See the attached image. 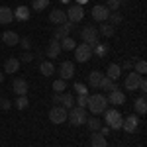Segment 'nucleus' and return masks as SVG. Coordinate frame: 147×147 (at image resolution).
Returning <instances> with one entry per match:
<instances>
[{
  "label": "nucleus",
  "mask_w": 147,
  "mask_h": 147,
  "mask_svg": "<svg viewBox=\"0 0 147 147\" xmlns=\"http://www.w3.org/2000/svg\"><path fill=\"white\" fill-rule=\"evenodd\" d=\"M86 108H88L92 114H104V110L108 108L106 94H102V92L90 94V96H88V102H86Z\"/></svg>",
  "instance_id": "nucleus-1"
},
{
  "label": "nucleus",
  "mask_w": 147,
  "mask_h": 147,
  "mask_svg": "<svg viewBox=\"0 0 147 147\" xmlns=\"http://www.w3.org/2000/svg\"><path fill=\"white\" fill-rule=\"evenodd\" d=\"M122 122H124V118H122L120 110H116V108H106L104 110V124L110 129H122Z\"/></svg>",
  "instance_id": "nucleus-2"
},
{
  "label": "nucleus",
  "mask_w": 147,
  "mask_h": 147,
  "mask_svg": "<svg viewBox=\"0 0 147 147\" xmlns=\"http://www.w3.org/2000/svg\"><path fill=\"white\" fill-rule=\"evenodd\" d=\"M80 37H82V43L94 47L96 43H98V37H100L98 28H94V26H84V28L80 30Z\"/></svg>",
  "instance_id": "nucleus-3"
},
{
  "label": "nucleus",
  "mask_w": 147,
  "mask_h": 147,
  "mask_svg": "<svg viewBox=\"0 0 147 147\" xmlns=\"http://www.w3.org/2000/svg\"><path fill=\"white\" fill-rule=\"evenodd\" d=\"M86 108H71L67 112V120H69V124L71 125H82L84 122H86Z\"/></svg>",
  "instance_id": "nucleus-4"
},
{
  "label": "nucleus",
  "mask_w": 147,
  "mask_h": 147,
  "mask_svg": "<svg viewBox=\"0 0 147 147\" xmlns=\"http://www.w3.org/2000/svg\"><path fill=\"white\" fill-rule=\"evenodd\" d=\"M65 14H67V22L79 24L80 20L84 18V8H82L80 4H71L69 10H65Z\"/></svg>",
  "instance_id": "nucleus-5"
},
{
  "label": "nucleus",
  "mask_w": 147,
  "mask_h": 147,
  "mask_svg": "<svg viewBox=\"0 0 147 147\" xmlns=\"http://www.w3.org/2000/svg\"><path fill=\"white\" fill-rule=\"evenodd\" d=\"M67 108H63V106H53L51 110H49V122H53L55 125L63 124V122H67Z\"/></svg>",
  "instance_id": "nucleus-6"
},
{
  "label": "nucleus",
  "mask_w": 147,
  "mask_h": 147,
  "mask_svg": "<svg viewBox=\"0 0 147 147\" xmlns=\"http://www.w3.org/2000/svg\"><path fill=\"white\" fill-rule=\"evenodd\" d=\"M92 57V47L86 45V43H79V45L75 47V59H77V63H86V61H90Z\"/></svg>",
  "instance_id": "nucleus-7"
},
{
  "label": "nucleus",
  "mask_w": 147,
  "mask_h": 147,
  "mask_svg": "<svg viewBox=\"0 0 147 147\" xmlns=\"http://www.w3.org/2000/svg\"><path fill=\"white\" fill-rule=\"evenodd\" d=\"M73 30H75V24H71V22H65L63 26H57V28H55V32H53V39L61 41V39L69 37Z\"/></svg>",
  "instance_id": "nucleus-8"
},
{
  "label": "nucleus",
  "mask_w": 147,
  "mask_h": 147,
  "mask_svg": "<svg viewBox=\"0 0 147 147\" xmlns=\"http://www.w3.org/2000/svg\"><path fill=\"white\" fill-rule=\"evenodd\" d=\"M75 77V63L73 61H63L59 65V79L63 80H69Z\"/></svg>",
  "instance_id": "nucleus-9"
},
{
  "label": "nucleus",
  "mask_w": 147,
  "mask_h": 147,
  "mask_svg": "<svg viewBox=\"0 0 147 147\" xmlns=\"http://www.w3.org/2000/svg\"><path fill=\"white\" fill-rule=\"evenodd\" d=\"M139 80H141V75H137L136 71H129V73L125 75V80H124L125 90L136 92V90H137V86H139Z\"/></svg>",
  "instance_id": "nucleus-10"
},
{
  "label": "nucleus",
  "mask_w": 147,
  "mask_h": 147,
  "mask_svg": "<svg viewBox=\"0 0 147 147\" xmlns=\"http://www.w3.org/2000/svg\"><path fill=\"white\" fill-rule=\"evenodd\" d=\"M90 16L96 20V22H106L108 20V16H110V10L104 6V4H96V6H92V10H90Z\"/></svg>",
  "instance_id": "nucleus-11"
},
{
  "label": "nucleus",
  "mask_w": 147,
  "mask_h": 147,
  "mask_svg": "<svg viewBox=\"0 0 147 147\" xmlns=\"http://www.w3.org/2000/svg\"><path fill=\"white\" fill-rule=\"evenodd\" d=\"M106 100H108V104H112V106H122L125 102V92L120 90V88H114V90L108 92Z\"/></svg>",
  "instance_id": "nucleus-12"
},
{
  "label": "nucleus",
  "mask_w": 147,
  "mask_h": 147,
  "mask_svg": "<svg viewBox=\"0 0 147 147\" xmlns=\"http://www.w3.org/2000/svg\"><path fill=\"white\" fill-rule=\"evenodd\" d=\"M28 88H30V84H28V80L22 79V77L14 79V82H12V90L16 92L18 96H28Z\"/></svg>",
  "instance_id": "nucleus-13"
},
{
  "label": "nucleus",
  "mask_w": 147,
  "mask_h": 147,
  "mask_svg": "<svg viewBox=\"0 0 147 147\" xmlns=\"http://www.w3.org/2000/svg\"><path fill=\"white\" fill-rule=\"evenodd\" d=\"M137 125H139V118H137L136 114H131V116L124 118V122H122V129L127 131V134H134V131L137 129Z\"/></svg>",
  "instance_id": "nucleus-14"
},
{
  "label": "nucleus",
  "mask_w": 147,
  "mask_h": 147,
  "mask_svg": "<svg viewBox=\"0 0 147 147\" xmlns=\"http://www.w3.org/2000/svg\"><path fill=\"white\" fill-rule=\"evenodd\" d=\"M49 22L57 24V26H63V24L67 22V14H65V10H61V8H53V10L49 12Z\"/></svg>",
  "instance_id": "nucleus-15"
},
{
  "label": "nucleus",
  "mask_w": 147,
  "mask_h": 147,
  "mask_svg": "<svg viewBox=\"0 0 147 147\" xmlns=\"http://www.w3.org/2000/svg\"><path fill=\"white\" fill-rule=\"evenodd\" d=\"M18 69H20V59L18 57H8L4 61V73L14 75V73H18Z\"/></svg>",
  "instance_id": "nucleus-16"
},
{
  "label": "nucleus",
  "mask_w": 147,
  "mask_h": 147,
  "mask_svg": "<svg viewBox=\"0 0 147 147\" xmlns=\"http://www.w3.org/2000/svg\"><path fill=\"white\" fill-rule=\"evenodd\" d=\"M61 51H63V49H61V43H59L57 39H51V41L47 43L45 53H47V57H49V59H57Z\"/></svg>",
  "instance_id": "nucleus-17"
},
{
  "label": "nucleus",
  "mask_w": 147,
  "mask_h": 147,
  "mask_svg": "<svg viewBox=\"0 0 147 147\" xmlns=\"http://www.w3.org/2000/svg\"><path fill=\"white\" fill-rule=\"evenodd\" d=\"M2 41L6 43L8 47H14L20 43V35L16 34V32H10V30H6L4 34H2Z\"/></svg>",
  "instance_id": "nucleus-18"
},
{
  "label": "nucleus",
  "mask_w": 147,
  "mask_h": 147,
  "mask_svg": "<svg viewBox=\"0 0 147 147\" xmlns=\"http://www.w3.org/2000/svg\"><path fill=\"white\" fill-rule=\"evenodd\" d=\"M30 8L28 6H18L16 10H14V20H18V22H28L30 20Z\"/></svg>",
  "instance_id": "nucleus-19"
},
{
  "label": "nucleus",
  "mask_w": 147,
  "mask_h": 147,
  "mask_svg": "<svg viewBox=\"0 0 147 147\" xmlns=\"http://www.w3.org/2000/svg\"><path fill=\"white\" fill-rule=\"evenodd\" d=\"M12 20H14V10L8 8V6H0V24L6 26V24H10Z\"/></svg>",
  "instance_id": "nucleus-20"
},
{
  "label": "nucleus",
  "mask_w": 147,
  "mask_h": 147,
  "mask_svg": "<svg viewBox=\"0 0 147 147\" xmlns=\"http://www.w3.org/2000/svg\"><path fill=\"white\" fill-rule=\"evenodd\" d=\"M39 73L43 75V77H51L53 73H55V65H53V61H41L39 63Z\"/></svg>",
  "instance_id": "nucleus-21"
},
{
  "label": "nucleus",
  "mask_w": 147,
  "mask_h": 147,
  "mask_svg": "<svg viewBox=\"0 0 147 147\" xmlns=\"http://www.w3.org/2000/svg\"><path fill=\"white\" fill-rule=\"evenodd\" d=\"M120 75H122V67H120L118 63H110L108 69H106V77L116 80V79H120Z\"/></svg>",
  "instance_id": "nucleus-22"
},
{
  "label": "nucleus",
  "mask_w": 147,
  "mask_h": 147,
  "mask_svg": "<svg viewBox=\"0 0 147 147\" xmlns=\"http://www.w3.org/2000/svg\"><path fill=\"white\" fill-rule=\"evenodd\" d=\"M90 145H92V147H108V143H106V137L102 136L100 131H92V136H90Z\"/></svg>",
  "instance_id": "nucleus-23"
},
{
  "label": "nucleus",
  "mask_w": 147,
  "mask_h": 147,
  "mask_svg": "<svg viewBox=\"0 0 147 147\" xmlns=\"http://www.w3.org/2000/svg\"><path fill=\"white\" fill-rule=\"evenodd\" d=\"M98 34L104 35V37H114V34H116V28H114L112 24H108V22H102L100 26H98Z\"/></svg>",
  "instance_id": "nucleus-24"
},
{
  "label": "nucleus",
  "mask_w": 147,
  "mask_h": 147,
  "mask_svg": "<svg viewBox=\"0 0 147 147\" xmlns=\"http://www.w3.org/2000/svg\"><path fill=\"white\" fill-rule=\"evenodd\" d=\"M102 77H104V75H102L100 71H92V73H88V84H90V88H94V90H96V88L100 86Z\"/></svg>",
  "instance_id": "nucleus-25"
},
{
  "label": "nucleus",
  "mask_w": 147,
  "mask_h": 147,
  "mask_svg": "<svg viewBox=\"0 0 147 147\" xmlns=\"http://www.w3.org/2000/svg\"><path fill=\"white\" fill-rule=\"evenodd\" d=\"M61 106L67 108V110H71V108L75 106V96H73L71 92H61Z\"/></svg>",
  "instance_id": "nucleus-26"
},
{
  "label": "nucleus",
  "mask_w": 147,
  "mask_h": 147,
  "mask_svg": "<svg viewBox=\"0 0 147 147\" xmlns=\"http://www.w3.org/2000/svg\"><path fill=\"white\" fill-rule=\"evenodd\" d=\"M100 90H106V92H110V90H114L116 88V80H112V79H108L106 75L102 77V80H100V86H98Z\"/></svg>",
  "instance_id": "nucleus-27"
},
{
  "label": "nucleus",
  "mask_w": 147,
  "mask_h": 147,
  "mask_svg": "<svg viewBox=\"0 0 147 147\" xmlns=\"http://www.w3.org/2000/svg\"><path fill=\"white\" fill-rule=\"evenodd\" d=\"M134 106H136V112H137V114H145V112H147V100H145V96H139V98H136Z\"/></svg>",
  "instance_id": "nucleus-28"
},
{
  "label": "nucleus",
  "mask_w": 147,
  "mask_h": 147,
  "mask_svg": "<svg viewBox=\"0 0 147 147\" xmlns=\"http://www.w3.org/2000/svg\"><path fill=\"white\" fill-rule=\"evenodd\" d=\"M106 22H108V24H112L114 28H116L118 24H122V22H124V16H122V14H120L118 10H116V12H110V16H108V20H106Z\"/></svg>",
  "instance_id": "nucleus-29"
},
{
  "label": "nucleus",
  "mask_w": 147,
  "mask_h": 147,
  "mask_svg": "<svg viewBox=\"0 0 147 147\" xmlns=\"http://www.w3.org/2000/svg\"><path fill=\"white\" fill-rule=\"evenodd\" d=\"M59 43H61V49H63V51H73V49L77 47V43H75V39H73L71 35H69V37H65V39H61Z\"/></svg>",
  "instance_id": "nucleus-30"
},
{
  "label": "nucleus",
  "mask_w": 147,
  "mask_h": 147,
  "mask_svg": "<svg viewBox=\"0 0 147 147\" xmlns=\"http://www.w3.org/2000/svg\"><path fill=\"white\" fill-rule=\"evenodd\" d=\"M84 124L88 125V129H90V131H98V129H100V125H102V122L96 118V116H92V118H86V122H84Z\"/></svg>",
  "instance_id": "nucleus-31"
},
{
  "label": "nucleus",
  "mask_w": 147,
  "mask_h": 147,
  "mask_svg": "<svg viewBox=\"0 0 147 147\" xmlns=\"http://www.w3.org/2000/svg\"><path fill=\"white\" fill-rule=\"evenodd\" d=\"M131 71H136L137 75H141V77H143V75L147 73V63L143 61V59H139V61H134V69H131Z\"/></svg>",
  "instance_id": "nucleus-32"
},
{
  "label": "nucleus",
  "mask_w": 147,
  "mask_h": 147,
  "mask_svg": "<svg viewBox=\"0 0 147 147\" xmlns=\"http://www.w3.org/2000/svg\"><path fill=\"white\" fill-rule=\"evenodd\" d=\"M108 53V45L106 43H96V45L92 47V55H96V57H104Z\"/></svg>",
  "instance_id": "nucleus-33"
},
{
  "label": "nucleus",
  "mask_w": 147,
  "mask_h": 147,
  "mask_svg": "<svg viewBox=\"0 0 147 147\" xmlns=\"http://www.w3.org/2000/svg\"><path fill=\"white\" fill-rule=\"evenodd\" d=\"M125 2H127V0H106V4H104V6H106L110 12H116V10H120V6L125 4Z\"/></svg>",
  "instance_id": "nucleus-34"
},
{
  "label": "nucleus",
  "mask_w": 147,
  "mask_h": 147,
  "mask_svg": "<svg viewBox=\"0 0 147 147\" xmlns=\"http://www.w3.org/2000/svg\"><path fill=\"white\" fill-rule=\"evenodd\" d=\"M14 106L18 108V110H26L28 106H30V100H28V96H18L16 102H14Z\"/></svg>",
  "instance_id": "nucleus-35"
},
{
  "label": "nucleus",
  "mask_w": 147,
  "mask_h": 147,
  "mask_svg": "<svg viewBox=\"0 0 147 147\" xmlns=\"http://www.w3.org/2000/svg\"><path fill=\"white\" fill-rule=\"evenodd\" d=\"M47 6H49V0H34V2H32V8H34L35 12L45 10Z\"/></svg>",
  "instance_id": "nucleus-36"
},
{
  "label": "nucleus",
  "mask_w": 147,
  "mask_h": 147,
  "mask_svg": "<svg viewBox=\"0 0 147 147\" xmlns=\"http://www.w3.org/2000/svg\"><path fill=\"white\" fill-rule=\"evenodd\" d=\"M65 88H67V80H63V79H57L55 82H53V90H55L57 94L65 92Z\"/></svg>",
  "instance_id": "nucleus-37"
},
{
  "label": "nucleus",
  "mask_w": 147,
  "mask_h": 147,
  "mask_svg": "<svg viewBox=\"0 0 147 147\" xmlns=\"http://www.w3.org/2000/svg\"><path fill=\"white\" fill-rule=\"evenodd\" d=\"M86 102H88V94H79V96L75 98V104H77L79 108H86Z\"/></svg>",
  "instance_id": "nucleus-38"
},
{
  "label": "nucleus",
  "mask_w": 147,
  "mask_h": 147,
  "mask_svg": "<svg viewBox=\"0 0 147 147\" xmlns=\"http://www.w3.org/2000/svg\"><path fill=\"white\" fill-rule=\"evenodd\" d=\"M18 45H22L24 51H30V49H32V39H30V37H20V43H18Z\"/></svg>",
  "instance_id": "nucleus-39"
},
{
  "label": "nucleus",
  "mask_w": 147,
  "mask_h": 147,
  "mask_svg": "<svg viewBox=\"0 0 147 147\" xmlns=\"http://www.w3.org/2000/svg\"><path fill=\"white\" fill-rule=\"evenodd\" d=\"M73 90L77 92V94H88V88L82 84V82H75V86H73Z\"/></svg>",
  "instance_id": "nucleus-40"
},
{
  "label": "nucleus",
  "mask_w": 147,
  "mask_h": 147,
  "mask_svg": "<svg viewBox=\"0 0 147 147\" xmlns=\"http://www.w3.org/2000/svg\"><path fill=\"white\" fill-rule=\"evenodd\" d=\"M34 59H35V55L32 53V51H24L22 57H20V61H24V63H32Z\"/></svg>",
  "instance_id": "nucleus-41"
},
{
  "label": "nucleus",
  "mask_w": 147,
  "mask_h": 147,
  "mask_svg": "<svg viewBox=\"0 0 147 147\" xmlns=\"http://www.w3.org/2000/svg\"><path fill=\"white\" fill-rule=\"evenodd\" d=\"M120 67H122V71H131V69H134V59H127V61H124Z\"/></svg>",
  "instance_id": "nucleus-42"
},
{
  "label": "nucleus",
  "mask_w": 147,
  "mask_h": 147,
  "mask_svg": "<svg viewBox=\"0 0 147 147\" xmlns=\"http://www.w3.org/2000/svg\"><path fill=\"white\" fill-rule=\"evenodd\" d=\"M10 106H12V102L8 98H0V108L2 110H10Z\"/></svg>",
  "instance_id": "nucleus-43"
},
{
  "label": "nucleus",
  "mask_w": 147,
  "mask_h": 147,
  "mask_svg": "<svg viewBox=\"0 0 147 147\" xmlns=\"http://www.w3.org/2000/svg\"><path fill=\"white\" fill-rule=\"evenodd\" d=\"M137 90H141L143 94L147 92V80H145V77H141V80H139V86H137Z\"/></svg>",
  "instance_id": "nucleus-44"
},
{
  "label": "nucleus",
  "mask_w": 147,
  "mask_h": 147,
  "mask_svg": "<svg viewBox=\"0 0 147 147\" xmlns=\"http://www.w3.org/2000/svg\"><path fill=\"white\" fill-rule=\"evenodd\" d=\"M98 131H100L102 136L106 137V136H108V134H110V131H112V129H110V127H108V125H100V129H98Z\"/></svg>",
  "instance_id": "nucleus-45"
},
{
  "label": "nucleus",
  "mask_w": 147,
  "mask_h": 147,
  "mask_svg": "<svg viewBox=\"0 0 147 147\" xmlns=\"http://www.w3.org/2000/svg\"><path fill=\"white\" fill-rule=\"evenodd\" d=\"M51 100H53V104H55V106H61V94H57V92H55Z\"/></svg>",
  "instance_id": "nucleus-46"
},
{
  "label": "nucleus",
  "mask_w": 147,
  "mask_h": 147,
  "mask_svg": "<svg viewBox=\"0 0 147 147\" xmlns=\"http://www.w3.org/2000/svg\"><path fill=\"white\" fill-rule=\"evenodd\" d=\"M84 2H86V0H77V2H75V4H80V6H82V4H84Z\"/></svg>",
  "instance_id": "nucleus-47"
},
{
  "label": "nucleus",
  "mask_w": 147,
  "mask_h": 147,
  "mask_svg": "<svg viewBox=\"0 0 147 147\" xmlns=\"http://www.w3.org/2000/svg\"><path fill=\"white\" fill-rule=\"evenodd\" d=\"M2 80H4V73L0 71V82H2Z\"/></svg>",
  "instance_id": "nucleus-48"
},
{
  "label": "nucleus",
  "mask_w": 147,
  "mask_h": 147,
  "mask_svg": "<svg viewBox=\"0 0 147 147\" xmlns=\"http://www.w3.org/2000/svg\"><path fill=\"white\" fill-rule=\"evenodd\" d=\"M63 2H67V4H69V2H71V4H73V0H63Z\"/></svg>",
  "instance_id": "nucleus-49"
},
{
  "label": "nucleus",
  "mask_w": 147,
  "mask_h": 147,
  "mask_svg": "<svg viewBox=\"0 0 147 147\" xmlns=\"http://www.w3.org/2000/svg\"><path fill=\"white\" fill-rule=\"evenodd\" d=\"M116 147H124V145H116Z\"/></svg>",
  "instance_id": "nucleus-50"
}]
</instances>
